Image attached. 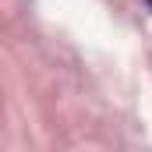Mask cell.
<instances>
[{
    "instance_id": "1",
    "label": "cell",
    "mask_w": 152,
    "mask_h": 152,
    "mask_svg": "<svg viewBox=\"0 0 152 152\" xmlns=\"http://www.w3.org/2000/svg\"><path fill=\"white\" fill-rule=\"evenodd\" d=\"M149 7H152V0H149Z\"/></svg>"
}]
</instances>
